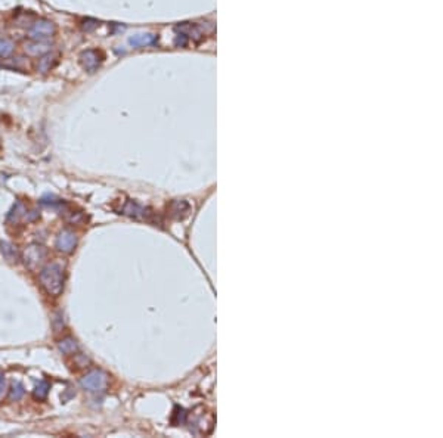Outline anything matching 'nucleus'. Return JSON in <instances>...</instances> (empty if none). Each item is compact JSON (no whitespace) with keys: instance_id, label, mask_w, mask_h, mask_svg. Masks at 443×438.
<instances>
[{"instance_id":"obj_1","label":"nucleus","mask_w":443,"mask_h":438,"mask_svg":"<svg viewBox=\"0 0 443 438\" xmlns=\"http://www.w3.org/2000/svg\"><path fill=\"white\" fill-rule=\"evenodd\" d=\"M40 284L47 294L58 297L64 289V266L61 263H50L40 272Z\"/></svg>"},{"instance_id":"obj_2","label":"nucleus","mask_w":443,"mask_h":438,"mask_svg":"<svg viewBox=\"0 0 443 438\" xmlns=\"http://www.w3.org/2000/svg\"><path fill=\"white\" fill-rule=\"evenodd\" d=\"M80 385L89 393H102L108 385V375L99 369H95L80 379Z\"/></svg>"},{"instance_id":"obj_3","label":"nucleus","mask_w":443,"mask_h":438,"mask_svg":"<svg viewBox=\"0 0 443 438\" xmlns=\"http://www.w3.org/2000/svg\"><path fill=\"white\" fill-rule=\"evenodd\" d=\"M46 257H47L46 248H43L42 245H37V243L27 246L24 251V263L31 270H36L40 264H43Z\"/></svg>"},{"instance_id":"obj_4","label":"nucleus","mask_w":443,"mask_h":438,"mask_svg":"<svg viewBox=\"0 0 443 438\" xmlns=\"http://www.w3.org/2000/svg\"><path fill=\"white\" fill-rule=\"evenodd\" d=\"M56 28H55V24L47 20H40V21L34 22V25L31 27L30 30V37L34 40V42H44L46 39L52 37L55 34Z\"/></svg>"},{"instance_id":"obj_5","label":"nucleus","mask_w":443,"mask_h":438,"mask_svg":"<svg viewBox=\"0 0 443 438\" xmlns=\"http://www.w3.org/2000/svg\"><path fill=\"white\" fill-rule=\"evenodd\" d=\"M80 62L88 72H95L102 62V53L95 49H88L80 55Z\"/></svg>"},{"instance_id":"obj_6","label":"nucleus","mask_w":443,"mask_h":438,"mask_svg":"<svg viewBox=\"0 0 443 438\" xmlns=\"http://www.w3.org/2000/svg\"><path fill=\"white\" fill-rule=\"evenodd\" d=\"M76 245H77V236L71 230H62L56 238V248H58V251H61L64 254L72 252Z\"/></svg>"},{"instance_id":"obj_7","label":"nucleus","mask_w":443,"mask_h":438,"mask_svg":"<svg viewBox=\"0 0 443 438\" xmlns=\"http://www.w3.org/2000/svg\"><path fill=\"white\" fill-rule=\"evenodd\" d=\"M157 36L153 33H143V34H136L129 39V43L133 46L134 49H140V47H146V46H153L157 43Z\"/></svg>"},{"instance_id":"obj_8","label":"nucleus","mask_w":443,"mask_h":438,"mask_svg":"<svg viewBox=\"0 0 443 438\" xmlns=\"http://www.w3.org/2000/svg\"><path fill=\"white\" fill-rule=\"evenodd\" d=\"M50 50V44L46 42H31L25 44V52L31 56H43Z\"/></svg>"},{"instance_id":"obj_9","label":"nucleus","mask_w":443,"mask_h":438,"mask_svg":"<svg viewBox=\"0 0 443 438\" xmlns=\"http://www.w3.org/2000/svg\"><path fill=\"white\" fill-rule=\"evenodd\" d=\"M0 251H2V254H3V257H5L8 261H11V263H17L18 258H20L18 251L15 249V246H12V245L8 243V242L0 243Z\"/></svg>"},{"instance_id":"obj_10","label":"nucleus","mask_w":443,"mask_h":438,"mask_svg":"<svg viewBox=\"0 0 443 438\" xmlns=\"http://www.w3.org/2000/svg\"><path fill=\"white\" fill-rule=\"evenodd\" d=\"M58 347H59V350L62 351L64 354H74V353H77V350H79L77 341L74 338H71V336H66L64 339H61L58 342Z\"/></svg>"},{"instance_id":"obj_11","label":"nucleus","mask_w":443,"mask_h":438,"mask_svg":"<svg viewBox=\"0 0 443 438\" xmlns=\"http://www.w3.org/2000/svg\"><path fill=\"white\" fill-rule=\"evenodd\" d=\"M49 390H50V384L47 381H40L34 391H33V395L36 400H46L47 398V394H49Z\"/></svg>"},{"instance_id":"obj_12","label":"nucleus","mask_w":443,"mask_h":438,"mask_svg":"<svg viewBox=\"0 0 443 438\" xmlns=\"http://www.w3.org/2000/svg\"><path fill=\"white\" fill-rule=\"evenodd\" d=\"M55 64V56L53 55H49V53H46L42 56V59L39 61V64H37V69L44 74V72H47V71H50V68L53 66Z\"/></svg>"},{"instance_id":"obj_13","label":"nucleus","mask_w":443,"mask_h":438,"mask_svg":"<svg viewBox=\"0 0 443 438\" xmlns=\"http://www.w3.org/2000/svg\"><path fill=\"white\" fill-rule=\"evenodd\" d=\"M25 216H27V208L22 205L21 202H18V204L14 207V210L11 211V214L8 216V220H9V221H15V223H17V221H20V219H21V217H25Z\"/></svg>"},{"instance_id":"obj_14","label":"nucleus","mask_w":443,"mask_h":438,"mask_svg":"<svg viewBox=\"0 0 443 438\" xmlns=\"http://www.w3.org/2000/svg\"><path fill=\"white\" fill-rule=\"evenodd\" d=\"M15 44L8 39H0V58H9L14 53Z\"/></svg>"},{"instance_id":"obj_15","label":"nucleus","mask_w":443,"mask_h":438,"mask_svg":"<svg viewBox=\"0 0 443 438\" xmlns=\"http://www.w3.org/2000/svg\"><path fill=\"white\" fill-rule=\"evenodd\" d=\"M24 394H25L24 385L20 384V382H15V384L12 385V388H11L9 398H11L12 401H18V400H21L22 397H24Z\"/></svg>"},{"instance_id":"obj_16","label":"nucleus","mask_w":443,"mask_h":438,"mask_svg":"<svg viewBox=\"0 0 443 438\" xmlns=\"http://www.w3.org/2000/svg\"><path fill=\"white\" fill-rule=\"evenodd\" d=\"M98 25H99V22L95 21V20H86V21H83L82 28H83L85 31H93Z\"/></svg>"},{"instance_id":"obj_17","label":"nucleus","mask_w":443,"mask_h":438,"mask_svg":"<svg viewBox=\"0 0 443 438\" xmlns=\"http://www.w3.org/2000/svg\"><path fill=\"white\" fill-rule=\"evenodd\" d=\"M5 385H6V382H5V375L0 372V395L3 394V390H5Z\"/></svg>"}]
</instances>
